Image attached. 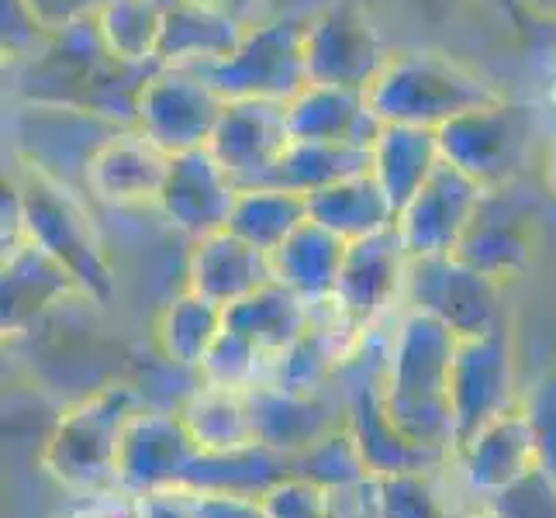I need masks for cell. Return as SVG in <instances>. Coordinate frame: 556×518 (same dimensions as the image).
<instances>
[{
	"label": "cell",
	"mask_w": 556,
	"mask_h": 518,
	"mask_svg": "<svg viewBox=\"0 0 556 518\" xmlns=\"http://www.w3.org/2000/svg\"><path fill=\"white\" fill-rule=\"evenodd\" d=\"M484 187L459 173L446 160L429 177V184L397 211V236L405 242L408 260L456 253L467 225L481 207Z\"/></svg>",
	"instance_id": "9a60e30c"
},
{
	"label": "cell",
	"mask_w": 556,
	"mask_h": 518,
	"mask_svg": "<svg viewBox=\"0 0 556 518\" xmlns=\"http://www.w3.org/2000/svg\"><path fill=\"white\" fill-rule=\"evenodd\" d=\"M198 443L187 432L177 408L142 405L131 415L122 456H118V491L146 494L160 488L184 484L198 459Z\"/></svg>",
	"instance_id": "2e32d148"
},
{
	"label": "cell",
	"mask_w": 556,
	"mask_h": 518,
	"mask_svg": "<svg viewBox=\"0 0 556 518\" xmlns=\"http://www.w3.org/2000/svg\"><path fill=\"white\" fill-rule=\"evenodd\" d=\"M60 518H142L139 497L125 491H101V494H80Z\"/></svg>",
	"instance_id": "ee69618b"
},
{
	"label": "cell",
	"mask_w": 556,
	"mask_h": 518,
	"mask_svg": "<svg viewBox=\"0 0 556 518\" xmlns=\"http://www.w3.org/2000/svg\"><path fill=\"white\" fill-rule=\"evenodd\" d=\"M236 198L239 184L211 156V149H194L169 160V173L156 207L177 232L194 242L228 228Z\"/></svg>",
	"instance_id": "ac0fdd59"
},
{
	"label": "cell",
	"mask_w": 556,
	"mask_h": 518,
	"mask_svg": "<svg viewBox=\"0 0 556 518\" xmlns=\"http://www.w3.org/2000/svg\"><path fill=\"white\" fill-rule=\"evenodd\" d=\"M291 142L294 136L291 122H287V104L236 98L225 101L207 149L239 187H256L270 184L274 169Z\"/></svg>",
	"instance_id": "5bb4252c"
},
{
	"label": "cell",
	"mask_w": 556,
	"mask_h": 518,
	"mask_svg": "<svg viewBox=\"0 0 556 518\" xmlns=\"http://www.w3.org/2000/svg\"><path fill=\"white\" fill-rule=\"evenodd\" d=\"M49 35L52 31L28 0H0V46H4L8 63H25L46 46Z\"/></svg>",
	"instance_id": "b9f144b4"
},
{
	"label": "cell",
	"mask_w": 556,
	"mask_h": 518,
	"mask_svg": "<svg viewBox=\"0 0 556 518\" xmlns=\"http://www.w3.org/2000/svg\"><path fill=\"white\" fill-rule=\"evenodd\" d=\"M76 294H80V283L73 280V274L31 239L14 253L0 256V329L4 336L28 332L35 321H42L52 308Z\"/></svg>",
	"instance_id": "ffe728a7"
},
{
	"label": "cell",
	"mask_w": 556,
	"mask_h": 518,
	"mask_svg": "<svg viewBox=\"0 0 556 518\" xmlns=\"http://www.w3.org/2000/svg\"><path fill=\"white\" fill-rule=\"evenodd\" d=\"M104 46L125 63H160L166 25L163 0H108L93 17Z\"/></svg>",
	"instance_id": "e575fe53"
},
{
	"label": "cell",
	"mask_w": 556,
	"mask_h": 518,
	"mask_svg": "<svg viewBox=\"0 0 556 518\" xmlns=\"http://www.w3.org/2000/svg\"><path fill=\"white\" fill-rule=\"evenodd\" d=\"M304 28L308 14H283L274 22L245 25L239 49L228 60L198 70L207 76L225 101H294L308 87V63H304Z\"/></svg>",
	"instance_id": "8992f818"
},
{
	"label": "cell",
	"mask_w": 556,
	"mask_h": 518,
	"mask_svg": "<svg viewBox=\"0 0 556 518\" xmlns=\"http://www.w3.org/2000/svg\"><path fill=\"white\" fill-rule=\"evenodd\" d=\"M435 136L450 166L467 173L484 190H497L522 177L532 146V114L526 104L502 98L459 114Z\"/></svg>",
	"instance_id": "ba28073f"
},
{
	"label": "cell",
	"mask_w": 556,
	"mask_h": 518,
	"mask_svg": "<svg viewBox=\"0 0 556 518\" xmlns=\"http://www.w3.org/2000/svg\"><path fill=\"white\" fill-rule=\"evenodd\" d=\"M456 446L481 432L488 421L519 408V374H515V345L508 325L488 336L459 339L450 380Z\"/></svg>",
	"instance_id": "8fae6325"
},
{
	"label": "cell",
	"mask_w": 556,
	"mask_h": 518,
	"mask_svg": "<svg viewBox=\"0 0 556 518\" xmlns=\"http://www.w3.org/2000/svg\"><path fill=\"white\" fill-rule=\"evenodd\" d=\"M522 11L535 22H546V25H556V0H519Z\"/></svg>",
	"instance_id": "7dc6e473"
},
{
	"label": "cell",
	"mask_w": 556,
	"mask_h": 518,
	"mask_svg": "<svg viewBox=\"0 0 556 518\" xmlns=\"http://www.w3.org/2000/svg\"><path fill=\"white\" fill-rule=\"evenodd\" d=\"M245 394H249V412H253L256 443L283 456L308 450L325 432H332L336 426L346 421V405H336V401L325 397V391L298 394L263 380Z\"/></svg>",
	"instance_id": "44dd1931"
},
{
	"label": "cell",
	"mask_w": 556,
	"mask_h": 518,
	"mask_svg": "<svg viewBox=\"0 0 556 518\" xmlns=\"http://www.w3.org/2000/svg\"><path fill=\"white\" fill-rule=\"evenodd\" d=\"M308 218L325 225L339 239L359 242L394 228L397 207L383 194L374 173H356L350 180H339L308 194Z\"/></svg>",
	"instance_id": "83f0119b"
},
{
	"label": "cell",
	"mask_w": 556,
	"mask_h": 518,
	"mask_svg": "<svg viewBox=\"0 0 556 518\" xmlns=\"http://www.w3.org/2000/svg\"><path fill=\"white\" fill-rule=\"evenodd\" d=\"M519 408L532 432L535 467H540L549 481H556V370L532 380V388H526L519 397Z\"/></svg>",
	"instance_id": "f35d334b"
},
{
	"label": "cell",
	"mask_w": 556,
	"mask_h": 518,
	"mask_svg": "<svg viewBox=\"0 0 556 518\" xmlns=\"http://www.w3.org/2000/svg\"><path fill=\"white\" fill-rule=\"evenodd\" d=\"M142 408V397L131 383H104L70 405L42 443V470L55 484L80 494L118 491V456L131 415Z\"/></svg>",
	"instance_id": "277c9868"
},
{
	"label": "cell",
	"mask_w": 556,
	"mask_h": 518,
	"mask_svg": "<svg viewBox=\"0 0 556 518\" xmlns=\"http://www.w3.org/2000/svg\"><path fill=\"white\" fill-rule=\"evenodd\" d=\"M502 98L505 93L477 70L435 49L391 52L367 90V101L383 125H415L432 131Z\"/></svg>",
	"instance_id": "3957f363"
},
{
	"label": "cell",
	"mask_w": 556,
	"mask_h": 518,
	"mask_svg": "<svg viewBox=\"0 0 556 518\" xmlns=\"http://www.w3.org/2000/svg\"><path fill=\"white\" fill-rule=\"evenodd\" d=\"M28 4L46 22V28L55 31V28H66V25L98 17L108 0H28Z\"/></svg>",
	"instance_id": "f6af8a7d"
},
{
	"label": "cell",
	"mask_w": 556,
	"mask_h": 518,
	"mask_svg": "<svg viewBox=\"0 0 556 518\" xmlns=\"http://www.w3.org/2000/svg\"><path fill=\"white\" fill-rule=\"evenodd\" d=\"M136 497H139L142 518H201V491L187 484L146 491Z\"/></svg>",
	"instance_id": "7bdbcfd3"
},
{
	"label": "cell",
	"mask_w": 556,
	"mask_h": 518,
	"mask_svg": "<svg viewBox=\"0 0 556 518\" xmlns=\"http://www.w3.org/2000/svg\"><path fill=\"white\" fill-rule=\"evenodd\" d=\"M222 332H225V308L211 298L190 291V287H184L177 298H169L156 318L160 356L166 363H174V367L194 374L201 370L207 350L215 345Z\"/></svg>",
	"instance_id": "4dcf8cb0"
},
{
	"label": "cell",
	"mask_w": 556,
	"mask_h": 518,
	"mask_svg": "<svg viewBox=\"0 0 556 518\" xmlns=\"http://www.w3.org/2000/svg\"><path fill=\"white\" fill-rule=\"evenodd\" d=\"M291 473L304 477V481H312V484L332 491V494L353 491V488L370 481V470H367V464H363V453H359L346 421L336 426L332 432H325L308 450L294 453Z\"/></svg>",
	"instance_id": "d590c367"
},
{
	"label": "cell",
	"mask_w": 556,
	"mask_h": 518,
	"mask_svg": "<svg viewBox=\"0 0 556 518\" xmlns=\"http://www.w3.org/2000/svg\"><path fill=\"white\" fill-rule=\"evenodd\" d=\"M291 136L301 142H346L374 149L383 122L367 101V90H342L308 84L294 101H287Z\"/></svg>",
	"instance_id": "cb8c5ba5"
},
{
	"label": "cell",
	"mask_w": 556,
	"mask_h": 518,
	"mask_svg": "<svg viewBox=\"0 0 556 518\" xmlns=\"http://www.w3.org/2000/svg\"><path fill=\"white\" fill-rule=\"evenodd\" d=\"M388 55L391 52L383 49L370 11L356 0H332L308 14V28H304L308 84L370 90Z\"/></svg>",
	"instance_id": "9c48e42d"
},
{
	"label": "cell",
	"mask_w": 556,
	"mask_h": 518,
	"mask_svg": "<svg viewBox=\"0 0 556 518\" xmlns=\"http://www.w3.org/2000/svg\"><path fill=\"white\" fill-rule=\"evenodd\" d=\"M549 98H553V108H556V76H553V87H549Z\"/></svg>",
	"instance_id": "db71d44e"
},
{
	"label": "cell",
	"mask_w": 556,
	"mask_h": 518,
	"mask_svg": "<svg viewBox=\"0 0 556 518\" xmlns=\"http://www.w3.org/2000/svg\"><path fill=\"white\" fill-rule=\"evenodd\" d=\"M405 242H401L397 228H388L380 236L350 242L346 263H342V274L336 283V298L329 304L346 329L367 339L370 332H377L380 318L394 308V301L405 298Z\"/></svg>",
	"instance_id": "4fadbf2b"
},
{
	"label": "cell",
	"mask_w": 556,
	"mask_h": 518,
	"mask_svg": "<svg viewBox=\"0 0 556 518\" xmlns=\"http://www.w3.org/2000/svg\"><path fill=\"white\" fill-rule=\"evenodd\" d=\"M353 518H380V511H377V488H374V477L367 481V488H363V502H359V508H356Z\"/></svg>",
	"instance_id": "c3c4849f"
},
{
	"label": "cell",
	"mask_w": 556,
	"mask_h": 518,
	"mask_svg": "<svg viewBox=\"0 0 556 518\" xmlns=\"http://www.w3.org/2000/svg\"><path fill=\"white\" fill-rule=\"evenodd\" d=\"M201 518H270L260 497L245 494H201Z\"/></svg>",
	"instance_id": "bcb514c9"
},
{
	"label": "cell",
	"mask_w": 556,
	"mask_h": 518,
	"mask_svg": "<svg viewBox=\"0 0 556 518\" xmlns=\"http://www.w3.org/2000/svg\"><path fill=\"white\" fill-rule=\"evenodd\" d=\"M283 477H291V456L253 443L232 453H198L184 484L201 494L263 497Z\"/></svg>",
	"instance_id": "1f68e13d"
},
{
	"label": "cell",
	"mask_w": 556,
	"mask_h": 518,
	"mask_svg": "<svg viewBox=\"0 0 556 518\" xmlns=\"http://www.w3.org/2000/svg\"><path fill=\"white\" fill-rule=\"evenodd\" d=\"M225 111V98L207 76L184 66H160L142 90L136 128L169 156L207 149Z\"/></svg>",
	"instance_id": "30bf717a"
},
{
	"label": "cell",
	"mask_w": 556,
	"mask_h": 518,
	"mask_svg": "<svg viewBox=\"0 0 556 518\" xmlns=\"http://www.w3.org/2000/svg\"><path fill=\"white\" fill-rule=\"evenodd\" d=\"M315 318V308L308 301H301L291 287L280 280L263 283L260 291L245 294L242 301L225 308V329L245 336L256 342L263 353H283L287 345H294Z\"/></svg>",
	"instance_id": "f1b7e54d"
},
{
	"label": "cell",
	"mask_w": 556,
	"mask_h": 518,
	"mask_svg": "<svg viewBox=\"0 0 556 518\" xmlns=\"http://www.w3.org/2000/svg\"><path fill=\"white\" fill-rule=\"evenodd\" d=\"M14 184L22 190L28 239L66 266L84 298L108 304L114 298V266L80 194L31 160H25Z\"/></svg>",
	"instance_id": "5b68a950"
},
{
	"label": "cell",
	"mask_w": 556,
	"mask_h": 518,
	"mask_svg": "<svg viewBox=\"0 0 556 518\" xmlns=\"http://www.w3.org/2000/svg\"><path fill=\"white\" fill-rule=\"evenodd\" d=\"M187 4H204V8H228L232 0H187ZM232 11V8H228Z\"/></svg>",
	"instance_id": "f5cc1de1"
},
{
	"label": "cell",
	"mask_w": 556,
	"mask_h": 518,
	"mask_svg": "<svg viewBox=\"0 0 556 518\" xmlns=\"http://www.w3.org/2000/svg\"><path fill=\"white\" fill-rule=\"evenodd\" d=\"M408 312L443 321L459 339L488 336L508 325L505 283L491 280L456 253L408 260L405 298Z\"/></svg>",
	"instance_id": "52a82bcc"
},
{
	"label": "cell",
	"mask_w": 556,
	"mask_h": 518,
	"mask_svg": "<svg viewBox=\"0 0 556 518\" xmlns=\"http://www.w3.org/2000/svg\"><path fill=\"white\" fill-rule=\"evenodd\" d=\"M160 63L118 60L98 31V22L55 28L46 46L17 63L14 98L28 108L70 111L108 128H136L142 90Z\"/></svg>",
	"instance_id": "6da1fadb"
},
{
	"label": "cell",
	"mask_w": 556,
	"mask_h": 518,
	"mask_svg": "<svg viewBox=\"0 0 556 518\" xmlns=\"http://www.w3.org/2000/svg\"><path fill=\"white\" fill-rule=\"evenodd\" d=\"M260 502L266 511H270V518H332V511H336L332 491H325L294 473L277 481Z\"/></svg>",
	"instance_id": "ab89813d"
},
{
	"label": "cell",
	"mask_w": 556,
	"mask_h": 518,
	"mask_svg": "<svg viewBox=\"0 0 556 518\" xmlns=\"http://www.w3.org/2000/svg\"><path fill=\"white\" fill-rule=\"evenodd\" d=\"M245 35V17L228 8H204L174 0L166 4V25L160 42V66L207 70L228 60Z\"/></svg>",
	"instance_id": "d4e9b609"
},
{
	"label": "cell",
	"mask_w": 556,
	"mask_h": 518,
	"mask_svg": "<svg viewBox=\"0 0 556 518\" xmlns=\"http://www.w3.org/2000/svg\"><path fill=\"white\" fill-rule=\"evenodd\" d=\"M380 370L383 363L359 377L353 388L346 391V426L356 439V446L363 453L370 477H391V473H412V470H443L453 464V456H443L435 450H426L412 443V439L397 429V421L388 415L380 391Z\"/></svg>",
	"instance_id": "d6986e66"
},
{
	"label": "cell",
	"mask_w": 556,
	"mask_h": 518,
	"mask_svg": "<svg viewBox=\"0 0 556 518\" xmlns=\"http://www.w3.org/2000/svg\"><path fill=\"white\" fill-rule=\"evenodd\" d=\"M459 336L421 312H405L388 342L380 391L388 415L412 443L456 456V415L450 397Z\"/></svg>",
	"instance_id": "7a4b0ae2"
},
{
	"label": "cell",
	"mask_w": 556,
	"mask_h": 518,
	"mask_svg": "<svg viewBox=\"0 0 556 518\" xmlns=\"http://www.w3.org/2000/svg\"><path fill=\"white\" fill-rule=\"evenodd\" d=\"M439 163H443V149L432 128L383 125L370 149V173L397 211L429 184Z\"/></svg>",
	"instance_id": "4316f807"
},
{
	"label": "cell",
	"mask_w": 556,
	"mask_h": 518,
	"mask_svg": "<svg viewBox=\"0 0 556 518\" xmlns=\"http://www.w3.org/2000/svg\"><path fill=\"white\" fill-rule=\"evenodd\" d=\"M356 173H370V149L346 142H301L294 139L280 156L270 184L294 190V194H315L321 187L350 180Z\"/></svg>",
	"instance_id": "836d02e7"
},
{
	"label": "cell",
	"mask_w": 556,
	"mask_h": 518,
	"mask_svg": "<svg viewBox=\"0 0 556 518\" xmlns=\"http://www.w3.org/2000/svg\"><path fill=\"white\" fill-rule=\"evenodd\" d=\"M453 467L464 473L467 488L481 497H494L497 491L511 488L529 470H535L532 432L526 426L522 408L497 415L481 432H473L467 443H459Z\"/></svg>",
	"instance_id": "7402d4cb"
},
{
	"label": "cell",
	"mask_w": 556,
	"mask_h": 518,
	"mask_svg": "<svg viewBox=\"0 0 556 518\" xmlns=\"http://www.w3.org/2000/svg\"><path fill=\"white\" fill-rule=\"evenodd\" d=\"M169 160L174 156L142 136L139 128H111L90 149L84 163V184L93 198L111 207H156Z\"/></svg>",
	"instance_id": "e0dca14e"
},
{
	"label": "cell",
	"mask_w": 556,
	"mask_h": 518,
	"mask_svg": "<svg viewBox=\"0 0 556 518\" xmlns=\"http://www.w3.org/2000/svg\"><path fill=\"white\" fill-rule=\"evenodd\" d=\"M304 222H308V198L277 184H256L239 187L232 218H228V232L253 242L263 253H274Z\"/></svg>",
	"instance_id": "d6a6232c"
},
{
	"label": "cell",
	"mask_w": 556,
	"mask_h": 518,
	"mask_svg": "<svg viewBox=\"0 0 556 518\" xmlns=\"http://www.w3.org/2000/svg\"><path fill=\"white\" fill-rule=\"evenodd\" d=\"M184 277L190 291H198L222 304V308H228V304L242 301L245 294L260 291L263 283H270L274 266H270V253H263L253 242L222 228L215 236L190 242Z\"/></svg>",
	"instance_id": "603a6c76"
},
{
	"label": "cell",
	"mask_w": 556,
	"mask_h": 518,
	"mask_svg": "<svg viewBox=\"0 0 556 518\" xmlns=\"http://www.w3.org/2000/svg\"><path fill=\"white\" fill-rule=\"evenodd\" d=\"M374 488L380 518H459L439 491V470L374 477Z\"/></svg>",
	"instance_id": "8d00e7d4"
},
{
	"label": "cell",
	"mask_w": 556,
	"mask_h": 518,
	"mask_svg": "<svg viewBox=\"0 0 556 518\" xmlns=\"http://www.w3.org/2000/svg\"><path fill=\"white\" fill-rule=\"evenodd\" d=\"M163 4H174V0H163Z\"/></svg>",
	"instance_id": "11a10c76"
},
{
	"label": "cell",
	"mask_w": 556,
	"mask_h": 518,
	"mask_svg": "<svg viewBox=\"0 0 556 518\" xmlns=\"http://www.w3.org/2000/svg\"><path fill=\"white\" fill-rule=\"evenodd\" d=\"M497 518H556V481L535 467L522 481L488 497Z\"/></svg>",
	"instance_id": "60d3db41"
},
{
	"label": "cell",
	"mask_w": 556,
	"mask_h": 518,
	"mask_svg": "<svg viewBox=\"0 0 556 518\" xmlns=\"http://www.w3.org/2000/svg\"><path fill=\"white\" fill-rule=\"evenodd\" d=\"M546 184H549V190L556 194V142L546 152Z\"/></svg>",
	"instance_id": "681fc988"
},
{
	"label": "cell",
	"mask_w": 556,
	"mask_h": 518,
	"mask_svg": "<svg viewBox=\"0 0 556 518\" xmlns=\"http://www.w3.org/2000/svg\"><path fill=\"white\" fill-rule=\"evenodd\" d=\"M253 4H256V0H232V4H228V8H232V11H236L239 17H245V11L253 8Z\"/></svg>",
	"instance_id": "816d5d0a"
},
{
	"label": "cell",
	"mask_w": 556,
	"mask_h": 518,
	"mask_svg": "<svg viewBox=\"0 0 556 518\" xmlns=\"http://www.w3.org/2000/svg\"><path fill=\"white\" fill-rule=\"evenodd\" d=\"M270 353H263L256 342H249L245 336L225 329L215 345L207 350L198 380L204 383H218V388H236V391H249L270 377Z\"/></svg>",
	"instance_id": "74e56055"
},
{
	"label": "cell",
	"mask_w": 556,
	"mask_h": 518,
	"mask_svg": "<svg viewBox=\"0 0 556 518\" xmlns=\"http://www.w3.org/2000/svg\"><path fill=\"white\" fill-rule=\"evenodd\" d=\"M459 518H497V515H494V508H491V505H484V508L464 511V515H459Z\"/></svg>",
	"instance_id": "f907efd6"
},
{
	"label": "cell",
	"mask_w": 556,
	"mask_h": 518,
	"mask_svg": "<svg viewBox=\"0 0 556 518\" xmlns=\"http://www.w3.org/2000/svg\"><path fill=\"white\" fill-rule=\"evenodd\" d=\"M535 245H540V211L522 194L519 184H508L484 190L481 207L456 245V256L491 280L508 283L529 274Z\"/></svg>",
	"instance_id": "7c38bea8"
},
{
	"label": "cell",
	"mask_w": 556,
	"mask_h": 518,
	"mask_svg": "<svg viewBox=\"0 0 556 518\" xmlns=\"http://www.w3.org/2000/svg\"><path fill=\"white\" fill-rule=\"evenodd\" d=\"M346 249H350L346 239H339L325 225L308 218L291 239H283L270 253L274 280L291 287V291L301 301H308L312 308H321V304H329L336 298V283L342 274V263H346Z\"/></svg>",
	"instance_id": "484cf974"
},
{
	"label": "cell",
	"mask_w": 556,
	"mask_h": 518,
	"mask_svg": "<svg viewBox=\"0 0 556 518\" xmlns=\"http://www.w3.org/2000/svg\"><path fill=\"white\" fill-rule=\"evenodd\" d=\"M177 412L201 453H232L256 443L245 391L201 380V388L190 391L177 405Z\"/></svg>",
	"instance_id": "f546056e"
}]
</instances>
